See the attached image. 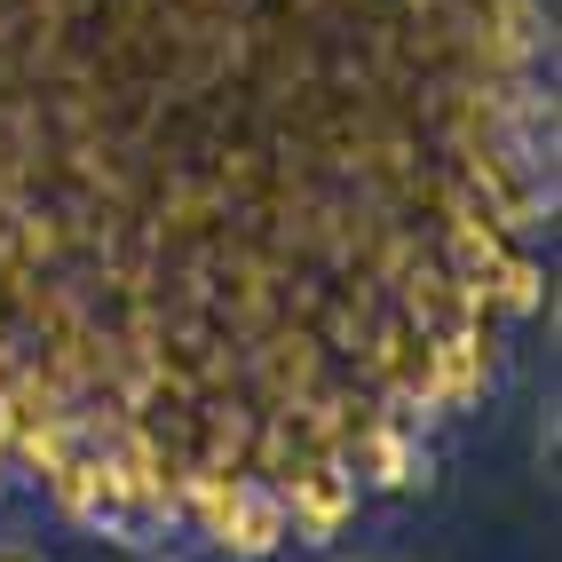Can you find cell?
<instances>
[{"label": "cell", "instance_id": "1", "mask_svg": "<svg viewBox=\"0 0 562 562\" xmlns=\"http://www.w3.org/2000/svg\"><path fill=\"white\" fill-rule=\"evenodd\" d=\"M214 539L231 547V562H270L285 547V492H278L270 475H238L231 492H222Z\"/></svg>", "mask_w": 562, "mask_h": 562}, {"label": "cell", "instance_id": "2", "mask_svg": "<svg viewBox=\"0 0 562 562\" xmlns=\"http://www.w3.org/2000/svg\"><path fill=\"white\" fill-rule=\"evenodd\" d=\"M349 515H357V475H349V460H325V468H310V475H293L285 539H302V547H333Z\"/></svg>", "mask_w": 562, "mask_h": 562}, {"label": "cell", "instance_id": "3", "mask_svg": "<svg viewBox=\"0 0 562 562\" xmlns=\"http://www.w3.org/2000/svg\"><path fill=\"white\" fill-rule=\"evenodd\" d=\"M364 460H372V483H389V492H428V483H436V452H428V443L412 436L404 420L372 428Z\"/></svg>", "mask_w": 562, "mask_h": 562}, {"label": "cell", "instance_id": "4", "mask_svg": "<svg viewBox=\"0 0 562 562\" xmlns=\"http://www.w3.org/2000/svg\"><path fill=\"white\" fill-rule=\"evenodd\" d=\"M0 562H41V554H32V547H0Z\"/></svg>", "mask_w": 562, "mask_h": 562}, {"label": "cell", "instance_id": "5", "mask_svg": "<svg viewBox=\"0 0 562 562\" xmlns=\"http://www.w3.org/2000/svg\"><path fill=\"white\" fill-rule=\"evenodd\" d=\"M0 507H9V475H0Z\"/></svg>", "mask_w": 562, "mask_h": 562}]
</instances>
